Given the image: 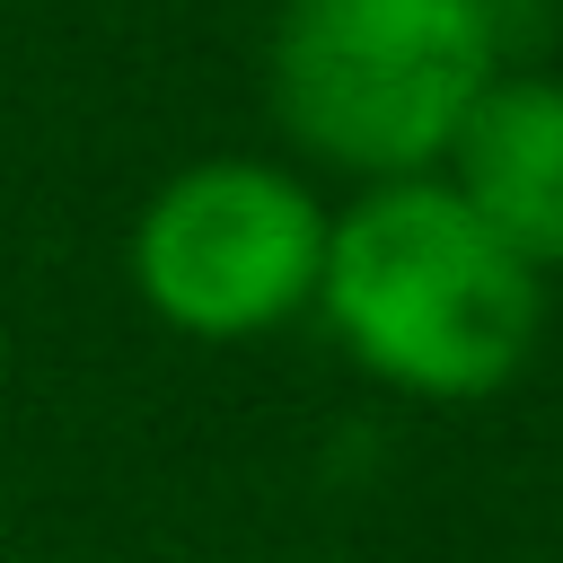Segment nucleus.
<instances>
[{"instance_id":"1","label":"nucleus","mask_w":563,"mask_h":563,"mask_svg":"<svg viewBox=\"0 0 563 563\" xmlns=\"http://www.w3.org/2000/svg\"><path fill=\"white\" fill-rule=\"evenodd\" d=\"M334 352L413 405L501 396L545 334V273H528L449 176L361 185L325 220L317 308Z\"/></svg>"},{"instance_id":"2","label":"nucleus","mask_w":563,"mask_h":563,"mask_svg":"<svg viewBox=\"0 0 563 563\" xmlns=\"http://www.w3.org/2000/svg\"><path fill=\"white\" fill-rule=\"evenodd\" d=\"M493 70L510 62L484 0H282L264 35L282 141L352 185L440 176Z\"/></svg>"},{"instance_id":"3","label":"nucleus","mask_w":563,"mask_h":563,"mask_svg":"<svg viewBox=\"0 0 563 563\" xmlns=\"http://www.w3.org/2000/svg\"><path fill=\"white\" fill-rule=\"evenodd\" d=\"M325 202L299 167L255 150L185 158L150 185L123 238L132 299L185 343H255L317 308L325 273Z\"/></svg>"},{"instance_id":"4","label":"nucleus","mask_w":563,"mask_h":563,"mask_svg":"<svg viewBox=\"0 0 563 563\" xmlns=\"http://www.w3.org/2000/svg\"><path fill=\"white\" fill-rule=\"evenodd\" d=\"M440 176L528 273L554 282L563 273V70H537V62L493 70Z\"/></svg>"}]
</instances>
